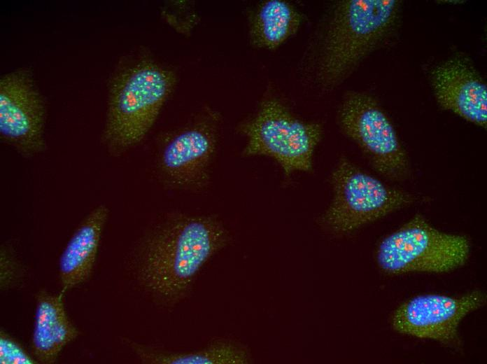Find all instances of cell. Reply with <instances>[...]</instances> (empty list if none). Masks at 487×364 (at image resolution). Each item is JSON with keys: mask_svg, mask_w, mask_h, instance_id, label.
I'll list each match as a JSON object with an SVG mask.
<instances>
[{"mask_svg": "<svg viewBox=\"0 0 487 364\" xmlns=\"http://www.w3.org/2000/svg\"><path fill=\"white\" fill-rule=\"evenodd\" d=\"M228 241L227 230L215 216L171 214L144 244L140 265L143 283L167 303H176Z\"/></svg>", "mask_w": 487, "mask_h": 364, "instance_id": "6da1fadb", "label": "cell"}, {"mask_svg": "<svg viewBox=\"0 0 487 364\" xmlns=\"http://www.w3.org/2000/svg\"><path fill=\"white\" fill-rule=\"evenodd\" d=\"M401 5L397 0H346L333 5L317 57V77L323 87L341 83L389 36Z\"/></svg>", "mask_w": 487, "mask_h": 364, "instance_id": "7a4b0ae2", "label": "cell"}, {"mask_svg": "<svg viewBox=\"0 0 487 364\" xmlns=\"http://www.w3.org/2000/svg\"><path fill=\"white\" fill-rule=\"evenodd\" d=\"M176 80L169 68L141 59L113 78L108 94L102 143L120 155L139 144L157 120Z\"/></svg>", "mask_w": 487, "mask_h": 364, "instance_id": "3957f363", "label": "cell"}, {"mask_svg": "<svg viewBox=\"0 0 487 364\" xmlns=\"http://www.w3.org/2000/svg\"><path fill=\"white\" fill-rule=\"evenodd\" d=\"M239 131L246 138L244 156L270 157L285 176L311 170L313 152L323 133L320 125L297 118L275 98L263 100Z\"/></svg>", "mask_w": 487, "mask_h": 364, "instance_id": "277c9868", "label": "cell"}, {"mask_svg": "<svg viewBox=\"0 0 487 364\" xmlns=\"http://www.w3.org/2000/svg\"><path fill=\"white\" fill-rule=\"evenodd\" d=\"M470 251L465 237L438 230L416 215L381 240L376 257L379 267L388 274L441 273L463 266Z\"/></svg>", "mask_w": 487, "mask_h": 364, "instance_id": "5b68a950", "label": "cell"}, {"mask_svg": "<svg viewBox=\"0 0 487 364\" xmlns=\"http://www.w3.org/2000/svg\"><path fill=\"white\" fill-rule=\"evenodd\" d=\"M333 199L321 221L336 233L352 232L409 205L416 197L390 187L341 158L332 175Z\"/></svg>", "mask_w": 487, "mask_h": 364, "instance_id": "8992f818", "label": "cell"}, {"mask_svg": "<svg viewBox=\"0 0 487 364\" xmlns=\"http://www.w3.org/2000/svg\"><path fill=\"white\" fill-rule=\"evenodd\" d=\"M218 126V114L206 109L191 122L164 136L156 162V173L164 187L192 193L208 188Z\"/></svg>", "mask_w": 487, "mask_h": 364, "instance_id": "52a82bcc", "label": "cell"}, {"mask_svg": "<svg viewBox=\"0 0 487 364\" xmlns=\"http://www.w3.org/2000/svg\"><path fill=\"white\" fill-rule=\"evenodd\" d=\"M339 120L344 133L358 145L379 174L392 180H402L409 175L405 150L390 120L374 97L360 92L347 93Z\"/></svg>", "mask_w": 487, "mask_h": 364, "instance_id": "ba28073f", "label": "cell"}, {"mask_svg": "<svg viewBox=\"0 0 487 364\" xmlns=\"http://www.w3.org/2000/svg\"><path fill=\"white\" fill-rule=\"evenodd\" d=\"M31 72L18 69L0 80V136L25 158L46 148V108Z\"/></svg>", "mask_w": 487, "mask_h": 364, "instance_id": "9c48e42d", "label": "cell"}, {"mask_svg": "<svg viewBox=\"0 0 487 364\" xmlns=\"http://www.w3.org/2000/svg\"><path fill=\"white\" fill-rule=\"evenodd\" d=\"M486 300L485 293L478 290L460 296L421 295L396 309L392 325L402 334L457 345L460 342L458 327L460 321L484 306Z\"/></svg>", "mask_w": 487, "mask_h": 364, "instance_id": "30bf717a", "label": "cell"}, {"mask_svg": "<svg viewBox=\"0 0 487 364\" xmlns=\"http://www.w3.org/2000/svg\"><path fill=\"white\" fill-rule=\"evenodd\" d=\"M430 81L444 109L481 127L487 125V86L472 63L456 55L437 65Z\"/></svg>", "mask_w": 487, "mask_h": 364, "instance_id": "8fae6325", "label": "cell"}, {"mask_svg": "<svg viewBox=\"0 0 487 364\" xmlns=\"http://www.w3.org/2000/svg\"><path fill=\"white\" fill-rule=\"evenodd\" d=\"M108 216L106 205L97 206L69 239L59 260L62 293L84 282L90 276Z\"/></svg>", "mask_w": 487, "mask_h": 364, "instance_id": "7c38bea8", "label": "cell"}, {"mask_svg": "<svg viewBox=\"0 0 487 364\" xmlns=\"http://www.w3.org/2000/svg\"><path fill=\"white\" fill-rule=\"evenodd\" d=\"M78 334L66 312L63 293L55 295L40 291L36 295L31 337L36 360L42 363H53L63 348Z\"/></svg>", "mask_w": 487, "mask_h": 364, "instance_id": "4fadbf2b", "label": "cell"}, {"mask_svg": "<svg viewBox=\"0 0 487 364\" xmlns=\"http://www.w3.org/2000/svg\"><path fill=\"white\" fill-rule=\"evenodd\" d=\"M302 20V14L288 1H264L250 13V41L256 48L275 50L297 33Z\"/></svg>", "mask_w": 487, "mask_h": 364, "instance_id": "5bb4252c", "label": "cell"}, {"mask_svg": "<svg viewBox=\"0 0 487 364\" xmlns=\"http://www.w3.org/2000/svg\"><path fill=\"white\" fill-rule=\"evenodd\" d=\"M141 361L157 364H246L250 362L248 351L229 341H217L190 352H169L130 342Z\"/></svg>", "mask_w": 487, "mask_h": 364, "instance_id": "9a60e30c", "label": "cell"}, {"mask_svg": "<svg viewBox=\"0 0 487 364\" xmlns=\"http://www.w3.org/2000/svg\"><path fill=\"white\" fill-rule=\"evenodd\" d=\"M36 361L14 338L4 331H1V364H34Z\"/></svg>", "mask_w": 487, "mask_h": 364, "instance_id": "2e32d148", "label": "cell"}]
</instances>
